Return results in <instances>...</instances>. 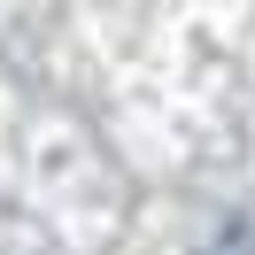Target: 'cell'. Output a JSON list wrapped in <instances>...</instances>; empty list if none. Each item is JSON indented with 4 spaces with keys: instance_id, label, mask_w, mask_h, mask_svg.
<instances>
[{
    "instance_id": "cell-1",
    "label": "cell",
    "mask_w": 255,
    "mask_h": 255,
    "mask_svg": "<svg viewBox=\"0 0 255 255\" xmlns=\"http://www.w3.org/2000/svg\"><path fill=\"white\" fill-rule=\"evenodd\" d=\"M201 255H255V224H248V217H232V224H217V232L201 240Z\"/></svg>"
}]
</instances>
